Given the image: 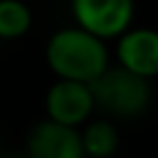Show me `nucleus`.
Wrapping results in <instances>:
<instances>
[{
  "mask_svg": "<svg viewBox=\"0 0 158 158\" xmlns=\"http://www.w3.org/2000/svg\"><path fill=\"white\" fill-rule=\"evenodd\" d=\"M44 54L51 72L63 81L93 84L109 68V51L105 42L77 26L56 30L47 42Z\"/></svg>",
  "mask_w": 158,
  "mask_h": 158,
  "instance_id": "nucleus-1",
  "label": "nucleus"
},
{
  "mask_svg": "<svg viewBox=\"0 0 158 158\" xmlns=\"http://www.w3.org/2000/svg\"><path fill=\"white\" fill-rule=\"evenodd\" d=\"M89 86L95 109L114 118L142 116L151 105V81L123 68H107Z\"/></svg>",
  "mask_w": 158,
  "mask_h": 158,
  "instance_id": "nucleus-2",
  "label": "nucleus"
},
{
  "mask_svg": "<svg viewBox=\"0 0 158 158\" xmlns=\"http://www.w3.org/2000/svg\"><path fill=\"white\" fill-rule=\"evenodd\" d=\"M77 28L95 35L98 40L121 37L130 28L135 14L133 0H72Z\"/></svg>",
  "mask_w": 158,
  "mask_h": 158,
  "instance_id": "nucleus-3",
  "label": "nucleus"
},
{
  "mask_svg": "<svg viewBox=\"0 0 158 158\" xmlns=\"http://www.w3.org/2000/svg\"><path fill=\"white\" fill-rule=\"evenodd\" d=\"M44 112H47V121L79 130L81 126L89 123L95 112L91 86L79 84V81L56 79V84H51V89L47 91Z\"/></svg>",
  "mask_w": 158,
  "mask_h": 158,
  "instance_id": "nucleus-4",
  "label": "nucleus"
},
{
  "mask_svg": "<svg viewBox=\"0 0 158 158\" xmlns=\"http://www.w3.org/2000/svg\"><path fill=\"white\" fill-rule=\"evenodd\" d=\"M118 68L137 77H158V30L156 28H128L116 42Z\"/></svg>",
  "mask_w": 158,
  "mask_h": 158,
  "instance_id": "nucleus-5",
  "label": "nucleus"
},
{
  "mask_svg": "<svg viewBox=\"0 0 158 158\" xmlns=\"http://www.w3.org/2000/svg\"><path fill=\"white\" fill-rule=\"evenodd\" d=\"M26 158H86L77 128L40 121L26 139Z\"/></svg>",
  "mask_w": 158,
  "mask_h": 158,
  "instance_id": "nucleus-6",
  "label": "nucleus"
},
{
  "mask_svg": "<svg viewBox=\"0 0 158 158\" xmlns=\"http://www.w3.org/2000/svg\"><path fill=\"white\" fill-rule=\"evenodd\" d=\"M79 135H81L84 156L89 158H112L118 149V130L107 118L89 121L84 130H79Z\"/></svg>",
  "mask_w": 158,
  "mask_h": 158,
  "instance_id": "nucleus-7",
  "label": "nucleus"
},
{
  "mask_svg": "<svg viewBox=\"0 0 158 158\" xmlns=\"http://www.w3.org/2000/svg\"><path fill=\"white\" fill-rule=\"evenodd\" d=\"M33 26L30 7L21 0H0V40H19Z\"/></svg>",
  "mask_w": 158,
  "mask_h": 158,
  "instance_id": "nucleus-8",
  "label": "nucleus"
},
{
  "mask_svg": "<svg viewBox=\"0 0 158 158\" xmlns=\"http://www.w3.org/2000/svg\"><path fill=\"white\" fill-rule=\"evenodd\" d=\"M0 158H26V156H0Z\"/></svg>",
  "mask_w": 158,
  "mask_h": 158,
  "instance_id": "nucleus-9",
  "label": "nucleus"
}]
</instances>
